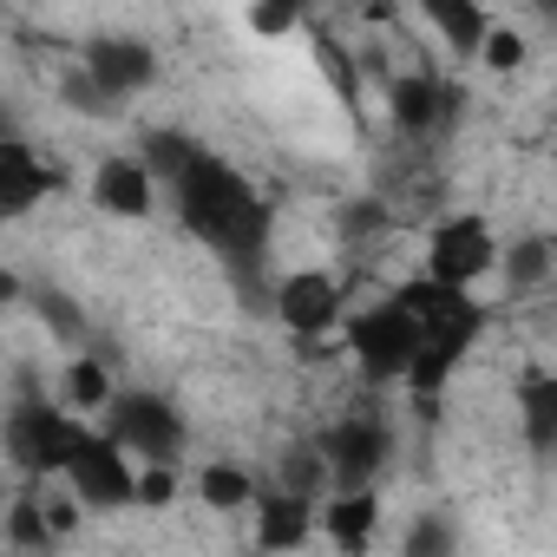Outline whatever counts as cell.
I'll return each instance as SVG.
<instances>
[{"instance_id": "4fadbf2b", "label": "cell", "mask_w": 557, "mask_h": 557, "mask_svg": "<svg viewBox=\"0 0 557 557\" xmlns=\"http://www.w3.org/2000/svg\"><path fill=\"white\" fill-rule=\"evenodd\" d=\"M92 203L106 216H151L158 210V171L145 158H106L92 171Z\"/></svg>"}, {"instance_id": "ffe728a7", "label": "cell", "mask_w": 557, "mask_h": 557, "mask_svg": "<svg viewBox=\"0 0 557 557\" xmlns=\"http://www.w3.org/2000/svg\"><path fill=\"white\" fill-rule=\"evenodd\" d=\"M302 14H309V0H249V34H262V40L296 34Z\"/></svg>"}, {"instance_id": "7c38bea8", "label": "cell", "mask_w": 557, "mask_h": 557, "mask_svg": "<svg viewBox=\"0 0 557 557\" xmlns=\"http://www.w3.org/2000/svg\"><path fill=\"white\" fill-rule=\"evenodd\" d=\"M387 106H394V125L400 132H440L446 119H459L466 92L446 86V79H426V73H407L387 86Z\"/></svg>"}, {"instance_id": "e0dca14e", "label": "cell", "mask_w": 557, "mask_h": 557, "mask_svg": "<svg viewBox=\"0 0 557 557\" xmlns=\"http://www.w3.org/2000/svg\"><path fill=\"white\" fill-rule=\"evenodd\" d=\"M518 413H524V440H531V453H550V446H557V381H550V374H524V387H518Z\"/></svg>"}, {"instance_id": "52a82bcc", "label": "cell", "mask_w": 557, "mask_h": 557, "mask_svg": "<svg viewBox=\"0 0 557 557\" xmlns=\"http://www.w3.org/2000/svg\"><path fill=\"white\" fill-rule=\"evenodd\" d=\"M315 453H322L335 492H348V485H374V472H381L387 453H394V426H387L381 413H348V420H335V426L315 440Z\"/></svg>"}, {"instance_id": "6da1fadb", "label": "cell", "mask_w": 557, "mask_h": 557, "mask_svg": "<svg viewBox=\"0 0 557 557\" xmlns=\"http://www.w3.org/2000/svg\"><path fill=\"white\" fill-rule=\"evenodd\" d=\"M145 164L158 171V190H171L177 223H184L197 243H210V249L230 256V262H262L275 216H269L262 190H256L236 164H223L216 151H203V145L184 138V132H151V138H145Z\"/></svg>"}, {"instance_id": "8992f818", "label": "cell", "mask_w": 557, "mask_h": 557, "mask_svg": "<svg viewBox=\"0 0 557 557\" xmlns=\"http://www.w3.org/2000/svg\"><path fill=\"white\" fill-rule=\"evenodd\" d=\"M60 479H66V492H73L86 511H119V505H132L138 466H132V453H125L112 433H86V440L73 446V459L60 466Z\"/></svg>"}, {"instance_id": "44dd1931", "label": "cell", "mask_w": 557, "mask_h": 557, "mask_svg": "<svg viewBox=\"0 0 557 557\" xmlns=\"http://www.w3.org/2000/svg\"><path fill=\"white\" fill-rule=\"evenodd\" d=\"M472 60H485L492 73H518V66H524V34H511V27H485V40H479Z\"/></svg>"}, {"instance_id": "ba28073f", "label": "cell", "mask_w": 557, "mask_h": 557, "mask_svg": "<svg viewBox=\"0 0 557 557\" xmlns=\"http://www.w3.org/2000/svg\"><path fill=\"white\" fill-rule=\"evenodd\" d=\"M79 79L119 112L125 99H138V92L158 79V53H151L145 40H132V34H99V40H86V53H79Z\"/></svg>"}, {"instance_id": "9a60e30c", "label": "cell", "mask_w": 557, "mask_h": 557, "mask_svg": "<svg viewBox=\"0 0 557 557\" xmlns=\"http://www.w3.org/2000/svg\"><path fill=\"white\" fill-rule=\"evenodd\" d=\"M420 14H426V27L453 47V53H479V40H485V27H492V14H485V0H420Z\"/></svg>"}, {"instance_id": "8fae6325", "label": "cell", "mask_w": 557, "mask_h": 557, "mask_svg": "<svg viewBox=\"0 0 557 557\" xmlns=\"http://www.w3.org/2000/svg\"><path fill=\"white\" fill-rule=\"evenodd\" d=\"M249 511H256V544H262V550H296V544L315 537V498H309V492H289V485L262 492V485H256Z\"/></svg>"}, {"instance_id": "ac0fdd59", "label": "cell", "mask_w": 557, "mask_h": 557, "mask_svg": "<svg viewBox=\"0 0 557 557\" xmlns=\"http://www.w3.org/2000/svg\"><path fill=\"white\" fill-rule=\"evenodd\" d=\"M197 498H203L210 511H243V505L256 498V472L236 466V459H210V466L197 472Z\"/></svg>"}, {"instance_id": "2e32d148", "label": "cell", "mask_w": 557, "mask_h": 557, "mask_svg": "<svg viewBox=\"0 0 557 557\" xmlns=\"http://www.w3.org/2000/svg\"><path fill=\"white\" fill-rule=\"evenodd\" d=\"M112 387H119V381H112V368H106L99 355H73L66 374H60V400H66L73 413H99V407L112 400Z\"/></svg>"}, {"instance_id": "3957f363", "label": "cell", "mask_w": 557, "mask_h": 557, "mask_svg": "<svg viewBox=\"0 0 557 557\" xmlns=\"http://www.w3.org/2000/svg\"><path fill=\"white\" fill-rule=\"evenodd\" d=\"M106 413V433L138 453V466H177L184 459V440H190V420L171 394H145V387H112V400L99 407Z\"/></svg>"}, {"instance_id": "9c48e42d", "label": "cell", "mask_w": 557, "mask_h": 557, "mask_svg": "<svg viewBox=\"0 0 557 557\" xmlns=\"http://www.w3.org/2000/svg\"><path fill=\"white\" fill-rule=\"evenodd\" d=\"M53 190H60V171L47 164V151L21 132H0V223L34 216Z\"/></svg>"}, {"instance_id": "277c9868", "label": "cell", "mask_w": 557, "mask_h": 557, "mask_svg": "<svg viewBox=\"0 0 557 557\" xmlns=\"http://www.w3.org/2000/svg\"><path fill=\"white\" fill-rule=\"evenodd\" d=\"M413 348H420V322H413V309H407L400 296L368 302V309L348 315V355H355V368H361L374 387L400 381L407 361H413Z\"/></svg>"}, {"instance_id": "7a4b0ae2", "label": "cell", "mask_w": 557, "mask_h": 557, "mask_svg": "<svg viewBox=\"0 0 557 557\" xmlns=\"http://www.w3.org/2000/svg\"><path fill=\"white\" fill-rule=\"evenodd\" d=\"M86 413H73L66 400H40V394H21L8 407V420H0V446H8V459L34 479H60V466L73 459V446L86 440Z\"/></svg>"}, {"instance_id": "30bf717a", "label": "cell", "mask_w": 557, "mask_h": 557, "mask_svg": "<svg viewBox=\"0 0 557 557\" xmlns=\"http://www.w3.org/2000/svg\"><path fill=\"white\" fill-rule=\"evenodd\" d=\"M275 315L296 335H329V329H342L348 302H342V283L329 269H289L283 283H275Z\"/></svg>"}, {"instance_id": "5b68a950", "label": "cell", "mask_w": 557, "mask_h": 557, "mask_svg": "<svg viewBox=\"0 0 557 557\" xmlns=\"http://www.w3.org/2000/svg\"><path fill=\"white\" fill-rule=\"evenodd\" d=\"M498 269V236L479 210H453L426 230V275L433 283H453V289H472L479 275Z\"/></svg>"}, {"instance_id": "d4e9b609", "label": "cell", "mask_w": 557, "mask_h": 557, "mask_svg": "<svg viewBox=\"0 0 557 557\" xmlns=\"http://www.w3.org/2000/svg\"><path fill=\"white\" fill-rule=\"evenodd\" d=\"M453 544V531L446 524H420L413 537H407V557H426V550H446Z\"/></svg>"}, {"instance_id": "603a6c76", "label": "cell", "mask_w": 557, "mask_h": 557, "mask_svg": "<svg viewBox=\"0 0 557 557\" xmlns=\"http://www.w3.org/2000/svg\"><path fill=\"white\" fill-rule=\"evenodd\" d=\"M177 498V472L171 466H138V485H132V505H171Z\"/></svg>"}, {"instance_id": "d6986e66", "label": "cell", "mask_w": 557, "mask_h": 557, "mask_svg": "<svg viewBox=\"0 0 557 557\" xmlns=\"http://www.w3.org/2000/svg\"><path fill=\"white\" fill-rule=\"evenodd\" d=\"M505 283H511V289H544V283H550V243H544V236L505 243Z\"/></svg>"}, {"instance_id": "7402d4cb", "label": "cell", "mask_w": 557, "mask_h": 557, "mask_svg": "<svg viewBox=\"0 0 557 557\" xmlns=\"http://www.w3.org/2000/svg\"><path fill=\"white\" fill-rule=\"evenodd\" d=\"M14 518H8V537L14 544H53V524H47V505L40 498H21V505H8Z\"/></svg>"}, {"instance_id": "484cf974", "label": "cell", "mask_w": 557, "mask_h": 557, "mask_svg": "<svg viewBox=\"0 0 557 557\" xmlns=\"http://www.w3.org/2000/svg\"><path fill=\"white\" fill-rule=\"evenodd\" d=\"M0 511H8V485H0Z\"/></svg>"}, {"instance_id": "cb8c5ba5", "label": "cell", "mask_w": 557, "mask_h": 557, "mask_svg": "<svg viewBox=\"0 0 557 557\" xmlns=\"http://www.w3.org/2000/svg\"><path fill=\"white\" fill-rule=\"evenodd\" d=\"M27 296H34V309H40V315H47V322H53L60 335H86V322H79V309H73V302H66L60 289H27Z\"/></svg>"}, {"instance_id": "5bb4252c", "label": "cell", "mask_w": 557, "mask_h": 557, "mask_svg": "<svg viewBox=\"0 0 557 557\" xmlns=\"http://www.w3.org/2000/svg\"><path fill=\"white\" fill-rule=\"evenodd\" d=\"M315 524H322L329 544L368 550V544H374V524H381V498H374L368 485H348V492H335L329 505H315Z\"/></svg>"}]
</instances>
